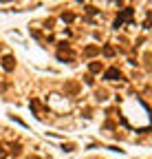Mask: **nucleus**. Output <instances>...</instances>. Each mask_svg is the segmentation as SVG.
I'll return each instance as SVG.
<instances>
[{"label":"nucleus","mask_w":152,"mask_h":159,"mask_svg":"<svg viewBox=\"0 0 152 159\" xmlns=\"http://www.w3.org/2000/svg\"><path fill=\"white\" fill-rule=\"evenodd\" d=\"M101 51H104V55H108V58H112V55H115V49H112V47H104Z\"/></svg>","instance_id":"obj_6"},{"label":"nucleus","mask_w":152,"mask_h":159,"mask_svg":"<svg viewBox=\"0 0 152 159\" xmlns=\"http://www.w3.org/2000/svg\"><path fill=\"white\" fill-rule=\"evenodd\" d=\"M88 69H91V73H101L104 66H101L99 62H91V64H88Z\"/></svg>","instance_id":"obj_4"},{"label":"nucleus","mask_w":152,"mask_h":159,"mask_svg":"<svg viewBox=\"0 0 152 159\" xmlns=\"http://www.w3.org/2000/svg\"><path fill=\"white\" fill-rule=\"evenodd\" d=\"M64 91L66 93H80V84H75V82H69V84H64Z\"/></svg>","instance_id":"obj_3"},{"label":"nucleus","mask_w":152,"mask_h":159,"mask_svg":"<svg viewBox=\"0 0 152 159\" xmlns=\"http://www.w3.org/2000/svg\"><path fill=\"white\" fill-rule=\"evenodd\" d=\"M119 77H121L119 69H106L104 71V80H108V82H115V80H119Z\"/></svg>","instance_id":"obj_1"},{"label":"nucleus","mask_w":152,"mask_h":159,"mask_svg":"<svg viewBox=\"0 0 152 159\" xmlns=\"http://www.w3.org/2000/svg\"><path fill=\"white\" fill-rule=\"evenodd\" d=\"M7 157V152H4V148H0V159H4Z\"/></svg>","instance_id":"obj_8"},{"label":"nucleus","mask_w":152,"mask_h":159,"mask_svg":"<svg viewBox=\"0 0 152 159\" xmlns=\"http://www.w3.org/2000/svg\"><path fill=\"white\" fill-rule=\"evenodd\" d=\"M84 53H86L88 58H93V55L99 53V49H97V47H86V49H84Z\"/></svg>","instance_id":"obj_5"},{"label":"nucleus","mask_w":152,"mask_h":159,"mask_svg":"<svg viewBox=\"0 0 152 159\" xmlns=\"http://www.w3.org/2000/svg\"><path fill=\"white\" fill-rule=\"evenodd\" d=\"M2 69L4 71H13L15 69V60H13V55H4V58H2Z\"/></svg>","instance_id":"obj_2"},{"label":"nucleus","mask_w":152,"mask_h":159,"mask_svg":"<svg viewBox=\"0 0 152 159\" xmlns=\"http://www.w3.org/2000/svg\"><path fill=\"white\" fill-rule=\"evenodd\" d=\"M31 159H38V157H31Z\"/></svg>","instance_id":"obj_9"},{"label":"nucleus","mask_w":152,"mask_h":159,"mask_svg":"<svg viewBox=\"0 0 152 159\" xmlns=\"http://www.w3.org/2000/svg\"><path fill=\"white\" fill-rule=\"evenodd\" d=\"M62 20L64 22H73V13H62Z\"/></svg>","instance_id":"obj_7"}]
</instances>
